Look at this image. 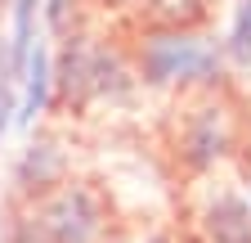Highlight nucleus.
I'll return each mask as SVG.
<instances>
[{"label":"nucleus","instance_id":"nucleus-5","mask_svg":"<svg viewBox=\"0 0 251 243\" xmlns=\"http://www.w3.org/2000/svg\"><path fill=\"white\" fill-rule=\"evenodd\" d=\"M50 95H54V59H50L45 41H36L31 54H27V68H23V99H18V117L14 122L18 126H31V122L45 113Z\"/></svg>","mask_w":251,"mask_h":243},{"label":"nucleus","instance_id":"nucleus-10","mask_svg":"<svg viewBox=\"0 0 251 243\" xmlns=\"http://www.w3.org/2000/svg\"><path fill=\"white\" fill-rule=\"evenodd\" d=\"M41 0H14V41H9V77H23L31 45L41 41Z\"/></svg>","mask_w":251,"mask_h":243},{"label":"nucleus","instance_id":"nucleus-13","mask_svg":"<svg viewBox=\"0 0 251 243\" xmlns=\"http://www.w3.org/2000/svg\"><path fill=\"white\" fill-rule=\"evenodd\" d=\"M68 9H72V0H41V18L54 27V32L68 27Z\"/></svg>","mask_w":251,"mask_h":243},{"label":"nucleus","instance_id":"nucleus-1","mask_svg":"<svg viewBox=\"0 0 251 243\" xmlns=\"http://www.w3.org/2000/svg\"><path fill=\"white\" fill-rule=\"evenodd\" d=\"M225 77V45L198 32H148L139 41L144 86H215Z\"/></svg>","mask_w":251,"mask_h":243},{"label":"nucleus","instance_id":"nucleus-11","mask_svg":"<svg viewBox=\"0 0 251 243\" xmlns=\"http://www.w3.org/2000/svg\"><path fill=\"white\" fill-rule=\"evenodd\" d=\"M225 59H233L238 68H251V0L233 5V23L225 36Z\"/></svg>","mask_w":251,"mask_h":243},{"label":"nucleus","instance_id":"nucleus-7","mask_svg":"<svg viewBox=\"0 0 251 243\" xmlns=\"http://www.w3.org/2000/svg\"><path fill=\"white\" fill-rule=\"evenodd\" d=\"M90 68H94V45L85 36H68V45H63V59L54 68V90L68 104H85L90 99Z\"/></svg>","mask_w":251,"mask_h":243},{"label":"nucleus","instance_id":"nucleus-2","mask_svg":"<svg viewBox=\"0 0 251 243\" xmlns=\"http://www.w3.org/2000/svg\"><path fill=\"white\" fill-rule=\"evenodd\" d=\"M103 234V203L85 185H68L45 194L31 212L14 221L9 243H99Z\"/></svg>","mask_w":251,"mask_h":243},{"label":"nucleus","instance_id":"nucleus-14","mask_svg":"<svg viewBox=\"0 0 251 243\" xmlns=\"http://www.w3.org/2000/svg\"><path fill=\"white\" fill-rule=\"evenodd\" d=\"M103 9H126V5H135V0H99Z\"/></svg>","mask_w":251,"mask_h":243},{"label":"nucleus","instance_id":"nucleus-8","mask_svg":"<svg viewBox=\"0 0 251 243\" xmlns=\"http://www.w3.org/2000/svg\"><path fill=\"white\" fill-rule=\"evenodd\" d=\"M135 90V77L126 72L121 54L94 45V68H90V99H126Z\"/></svg>","mask_w":251,"mask_h":243},{"label":"nucleus","instance_id":"nucleus-6","mask_svg":"<svg viewBox=\"0 0 251 243\" xmlns=\"http://www.w3.org/2000/svg\"><path fill=\"white\" fill-rule=\"evenodd\" d=\"M202 230L211 243H251V203L238 194H215L202 212Z\"/></svg>","mask_w":251,"mask_h":243},{"label":"nucleus","instance_id":"nucleus-3","mask_svg":"<svg viewBox=\"0 0 251 243\" xmlns=\"http://www.w3.org/2000/svg\"><path fill=\"white\" fill-rule=\"evenodd\" d=\"M179 153L193 171H206L215 167L220 158L229 153V122H225V108H198L188 117V126L179 135Z\"/></svg>","mask_w":251,"mask_h":243},{"label":"nucleus","instance_id":"nucleus-16","mask_svg":"<svg viewBox=\"0 0 251 243\" xmlns=\"http://www.w3.org/2000/svg\"><path fill=\"white\" fill-rule=\"evenodd\" d=\"M247 194H251V180H247Z\"/></svg>","mask_w":251,"mask_h":243},{"label":"nucleus","instance_id":"nucleus-15","mask_svg":"<svg viewBox=\"0 0 251 243\" xmlns=\"http://www.w3.org/2000/svg\"><path fill=\"white\" fill-rule=\"evenodd\" d=\"M148 243H179V239H175V234H152Z\"/></svg>","mask_w":251,"mask_h":243},{"label":"nucleus","instance_id":"nucleus-9","mask_svg":"<svg viewBox=\"0 0 251 243\" xmlns=\"http://www.w3.org/2000/svg\"><path fill=\"white\" fill-rule=\"evenodd\" d=\"M157 32H193L206 18V0H139Z\"/></svg>","mask_w":251,"mask_h":243},{"label":"nucleus","instance_id":"nucleus-4","mask_svg":"<svg viewBox=\"0 0 251 243\" xmlns=\"http://www.w3.org/2000/svg\"><path fill=\"white\" fill-rule=\"evenodd\" d=\"M63 171H68L63 149H58L54 140H31V144L23 149L18 167H14V185H18L23 194L45 198V194H54V185L63 180Z\"/></svg>","mask_w":251,"mask_h":243},{"label":"nucleus","instance_id":"nucleus-12","mask_svg":"<svg viewBox=\"0 0 251 243\" xmlns=\"http://www.w3.org/2000/svg\"><path fill=\"white\" fill-rule=\"evenodd\" d=\"M14 117H18V99H14V90H9V77H0V140L9 135Z\"/></svg>","mask_w":251,"mask_h":243}]
</instances>
